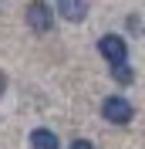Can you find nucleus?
I'll return each mask as SVG.
<instances>
[{"instance_id":"423d86ee","label":"nucleus","mask_w":145,"mask_h":149,"mask_svg":"<svg viewBox=\"0 0 145 149\" xmlns=\"http://www.w3.org/2000/svg\"><path fill=\"white\" fill-rule=\"evenodd\" d=\"M108 68H111V78H115L118 85H132V81H135V68L128 65V58H125V61H111Z\"/></svg>"},{"instance_id":"7ed1b4c3","label":"nucleus","mask_w":145,"mask_h":149,"mask_svg":"<svg viewBox=\"0 0 145 149\" xmlns=\"http://www.w3.org/2000/svg\"><path fill=\"white\" fill-rule=\"evenodd\" d=\"M98 51H101V58H105L108 65H111V61H125V58H128V44H125L118 34H105V37L98 41Z\"/></svg>"},{"instance_id":"f03ea898","label":"nucleus","mask_w":145,"mask_h":149,"mask_svg":"<svg viewBox=\"0 0 145 149\" xmlns=\"http://www.w3.org/2000/svg\"><path fill=\"white\" fill-rule=\"evenodd\" d=\"M101 115H105L111 125H128L132 115H135V109H132V102L122 98V95H108V98L101 102Z\"/></svg>"},{"instance_id":"f257e3e1","label":"nucleus","mask_w":145,"mask_h":149,"mask_svg":"<svg viewBox=\"0 0 145 149\" xmlns=\"http://www.w3.org/2000/svg\"><path fill=\"white\" fill-rule=\"evenodd\" d=\"M27 27L34 34H47L54 27V7L44 3V0H30L27 3Z\"/></svg>"},{"instance_id":"6e6552de","label":"nucleus","mask_w":145,"mask_h":149,"mask_svg":"<svg viewBox=\"0 0 145 149\" xmlns=\"http://www.w3.org/2000/svg\"><path fill=\"white\" fill-rule=\"evenodd\" d=\"M125 24H128V31H142V20H138V17H128Z\"/></svg>"},{"instance_id":"0eeeda50","label":"nucleus","mask_w":145,"mask_h":149,"mask_svg":"<svg viewBox=\"0 0 145 149\" xmlns=\"http://www.w3.org/2000/svg\"><path fill=\"white\" fill-rule=\"evenodd\" d=\"M71 149H95V146H91L88 139H74V142H71Z\"/></svg>"},{"instance_id":"20e7f679","label":"nucleus","mask_w":145,"mask_h":149,"mask_svg":"<svg viewBox=\"0 0 145 149\" xmlns=\"http://www.w3.org/2000/svg\"><path fill=\"white\" fill-rule=\"evenodd\" d=\"M54 10L68 20V24H81V20L88 17V0H57Z\"/></svg>"},{"instance_id":"1a4fd4ad","label":"nucleus","mask_w":145,"mask_h":149,"mask_svg":"<svg viewBox=\"0 0 145 149\" xmlns=\"http://www.w3.org/2000/svg\"><path fill=\"white\" fill-rule=\"evenodd\" d=\"M3 92H7V74L0 71V98H3Z\"/></svg>"},{"instance_id":"39448f33","label":"nucleus","mask_w":145,"mask_h":149,"mask_svg":"<svg viewBox=\"0 0 145 149\" xmlns=\"http://www.w3.org/2000/svg\"><path fill=\"white\" fill-rule=\"evenodd\" d=\"M30 149H61V139L51 129H34L30 132Z\"/></svg>"}]
</instances>
